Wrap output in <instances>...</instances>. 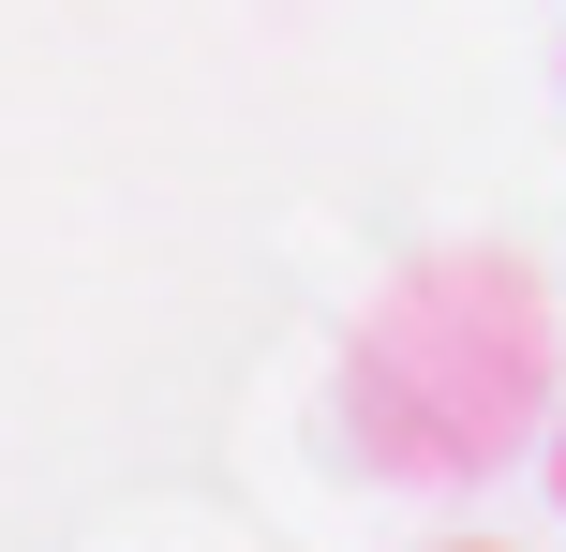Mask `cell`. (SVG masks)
<instances>
[{
	"label": "cell",
	"instance_id": "7a4b0ae2",
	"mask_svg": "<svg viewBox=\"0 0 566 552\" xmlns=\"http://www.w3.org/2000/svg\"><path fill=\"white\" fill-rule=\"evenodd\" d=\"M552 508H566V404H552Z\"/></svg>",
	"mask_w": 566,
	"mask_h": 552
},
{
	"label": "cell",
	"instance_id": "3957f363",
	"mask_svg": "<svg viewBox=\"0 0 566 552\" xmlns=\"http://www.w3.org/2000/svg\"><path fill=\"white\" fill-rule=\"evenodd\" d=\"M432 552H507V538H432Z\"/></svg>",
	"mask_w": 566,
	"mask_h": 552
},
{
	"label": "cell",
	"instance_id": "6da1fadb",
	"mask_svg": "<svg viewBox=\"0 0 566 552\" xmlns=\"http://www.w3.org/2000/svg\"><path fill=\"white\" fill-rule=\"evenodd\" d=\"M566 329L522 254H418L343 344V448L402 493H478L492 464L552 434Z\"/></svg>",
	"mask_w": 566,
	"mask_h": 552
}]
</instances>
